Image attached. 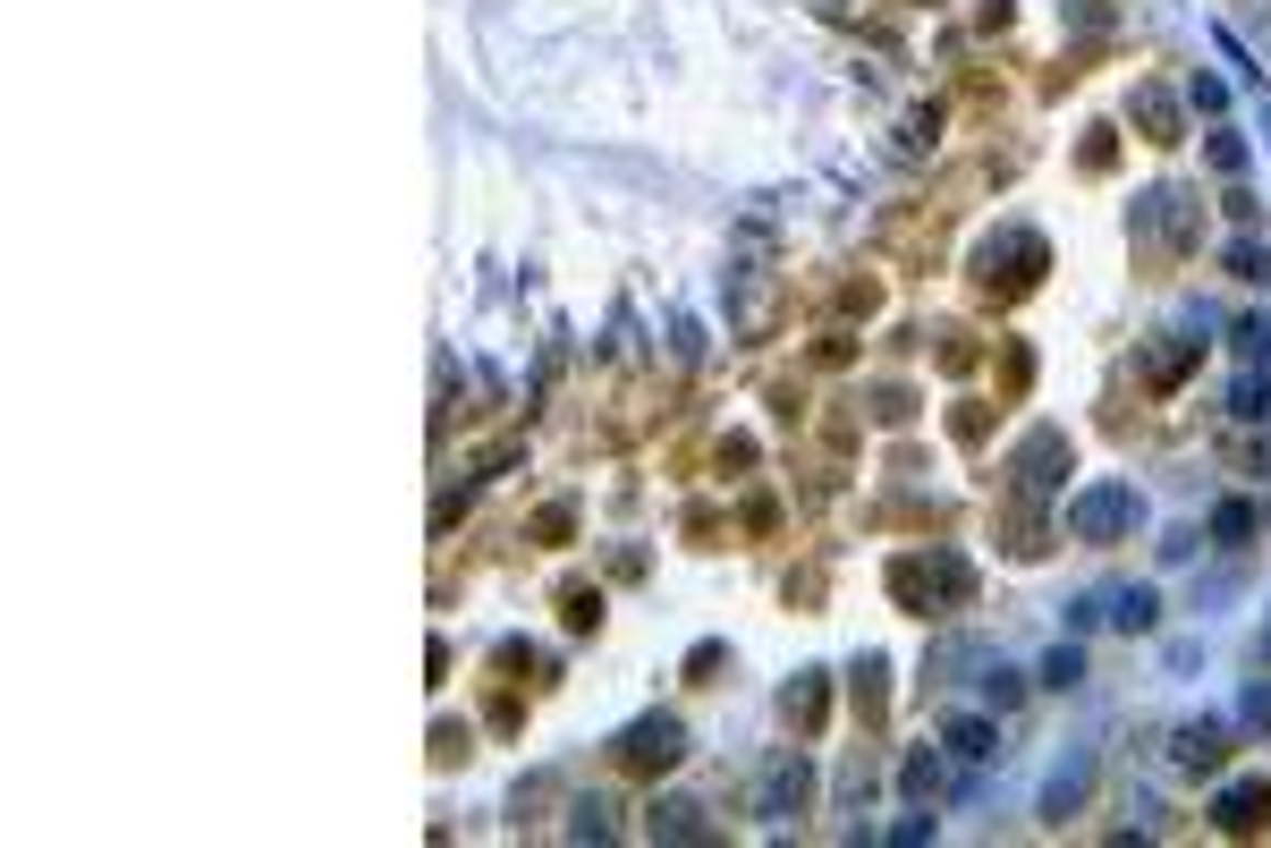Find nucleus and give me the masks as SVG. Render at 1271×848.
Returning a JSON list of instances; mask_svg holds the SVG:
<instances>
[{"mask_svg": "<svg viewBox=\"0 0 1271 848\" xmlns=\"http://www.w3.org/2000/svg\"><path fill=\"white\" fill-rule=\"evenodd\" d=\"M1263 806H1271V789H1263V781H1246V789H1229V798H1221V823H1229V832H1246V823L1263 815Z\"/></svg>", "mask_w": 1271, "mask_h": 848, "instance_id": "f257e3e1", "label": "nucleus"}]
</instances>
